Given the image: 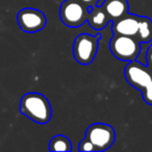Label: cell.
Wrapping results in <instances>:
<instances>
[{"label":"cell","instance_id":"cell-5","mask_svg":"<svg viewBox=\"0 0 152 152\" xmlns=\"http://www.w3.org/2000/svg\"><path fill=\"white\" fill-rule=\"evenodd\" d=\"M85 137L93 143L96 152H100L112 147L116 140V132L110 125L105 123H94L88 127Z\"/></svg>","mask_w":152,"mask_h":152},{"label":"cell","instance_id":"cell-2","mask_svg":"<svg viewBox=\"0 0 152 152\" xmlns=\"http://www.w3.org/2000/svg\"><path fill=\"white\" fill-rule=\"evenodd\" d=\"M108 47L116 58L125 63L135 61L141 53V42L135 37L113 34Z\"/></svg>","mask_w":152,"mask_h":152},{"label":"cell","instance_id":"cell-8","mask_svg":"<svg viewBox=\"0 0 152 152\" xmlns=\"http://www.w3.org/2000/svg\"><path fill=\"white\" fill-rule=\"evenodd\" d=\"M140 16L127 13L120 19L113 21V34H124V36L135 37L139 30Z\"/></svg>","mask_w":152,"mask_h":152},{"label":"cell","instance_id":"cell-11","mask_svg":"<svg viewBox=\"0 0 152 152\" xmlns=\"http://www.w3.org/2000/svg\"><path fill=\"white\" fill-rule=\"evenodd\" d=\"M135 38L141 43H150L152 41V20L149 17L140 16L139 30Z\"/></svg>","mask_w":152,"mask_h":152},{"label":"cell","instance_id":"cell-3","mask_svg":"<svg viewBox=\"0 0 152 152\" xmlns=\"http://www.w3.org/2000/svg\"><path fill=\"white\" fill-rule=\"evenodd\" d=\"M101 34L92 36L89 34H80L76 37L73 43V55L75 61L83 66L93 63L98 51Z\"/></svg>","mask_w":152,"mask_h":152},{"label":"cell","instance_id":"cell-15","mask_svg":"<svg viewBox=\"0 0 152 152\" xmlns=\"http://www.w3.org/2000/svg\"><path fill=\"white\" fill-rule=\"evenodd\" d=\"M146 63H147V67L152 73V45L148 48L147 52H146Z\"/></svg>","mask_w":152,"mask_h":152},{"label":"cell","instance_id":"cell-6","mask_svg":"<svg viewBox=\"0 0 152 152\" xmlns=\"http://www.w3.org/2000/svg\"><path fill=\"white\" fill-rule=\"evenodd\" d=\"M17 21L20 28L25 32L41 31L47 24V18L43 12L37 9H23L18 13Z\"/></svg>","mask_w":152,"mask_h":152},{"label":"cell","instance_id":"cell-14","mask_svg":"<svg viewBox=\"0 0 152 152\" xmlns=\"http://www.w3.org/2000/svg\"><path fill=\"white\" fill-rule=\"evenodd\" d=\"M79 151H95L96 152V148L93 145L91 141H90L88 137H83V141L79 143V147H78Z\"/></svg>","mask_w":152,"mask_h":152},{"label":"cell","instance_id":"cell-4","mask_svg":"<svg viewBox=\"0 0 152 152\" xmlns=\"http://www.w3.org/2000/svg\"><path fill=\"white\" fill-rule=\"evenodd\" d=\"M89 10L78 0H65L59 7V19L64 25L78 28L87 22Z\"/></svg>","mask_w":152,"mask_h":152},{"label":"cell","instance_id":"cell-10","mask_svg":"<svg viewBox=\"0 0 152 152\" xmlns=\"http://www.w3.org/2000/svg\"><path fill=\"white\" fill-rule=\"evenodd\" d=\"M101 7L106 12L112 22L120 19L129 11V4L127 0H104Z\"/></svg>","mask_w":152,"mask_h":152},{"label":"cell","instance_id":"cell-13","mask_svg":"<svg viewBox=\"0 0 152 152\" xmlns=\"http://www.w3.org/2000/svg\"><path fill=\"white\" fill-rule=\"evenodd\" d=\"M143 100L149 105H152V79L147 86L141 91Z\"/></svg>","mask_w":152,"mask_h":152},{"label":"cell","instance_id":"cell-12","mask_svg":"<svg viewBox=\"0 0 152 152\" xmlns=\"http://www.w3.org/2000/svg\"><path fill=\"white\" fill-rule=\"evenodd\" d=\"M49 150L50 151H72V143L69 137L63 134H56L49 142Z\"/></svg>","mask_w":152,"mask_h":152},{"label":"cell","instance_id":"cell-16","mask_svg":"<svg viewBox=\"0 0 152 152\" xmlns=\"http://www.w3.org/2000/svg\"><path fill=\"white\" fill-rule=\"evenodd\" d=\"M78 1H80L87 7H93L96 5H99V0H78Z\"/></svg>","mask_w":152,"mask_h":152},{"label":"cell","instance_id":"cell-1","mask_svg":"<svg viewBox=\"0 0 152 152\" xmlns=\"http://www.w3.org/2000/svg\"><path fill=\"white\" fill-rule=\"evenodd\" d=\"M20 113L39 124H46L52 117L50 102L40 93L25 94L20 101Z\"/></svg>","mask_w":152,"mask_h":152},{"label":"cell","instance_id":"cell-7","mask_svg":"<svg viewBox=\"0 0 152 152\" xmlns=\"http://www.w3.org/2000/svg\"><path fill=\"white\" fill-rule=\"evenodd\" d=\"M124 76L127 83L134 89L142 91L152 79V73L147 66L135 61H129L124 69Z\"/></svg>","mask_w":152,"mask_h":152},{"label":"cell","instance_id":"cell-9","mask_svg":"<svg viewBox=\"0 0 152 152\" xmlns=\"http://www.w3.org/2000/svg\"><path fill=\"white\" fill-rule=\"evenodd\" d=\"M88 10H89V13H88L87 22L93 29L101 30L105 28L110 22H112L101 5L88 7Z\"/></svg>","mask_w":152,"mask_h":152}]
</instances>
